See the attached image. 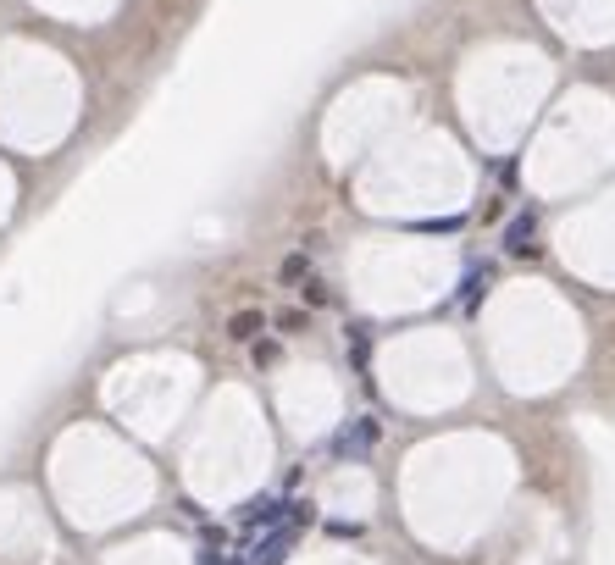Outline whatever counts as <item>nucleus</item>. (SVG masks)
I'll list each match as a JSON object with an SVG mask.
<instances>
[{
  "label": "nucleus",
  "mask_w": 615,
  "mask_h": 565,
  "mask_svg": "<svg viewBox=\"0 0 615 565\" xmlns=\"http://www.w3.org/2000/svg\"><path fill=\"white\" fill-rule=\"evenodd\" d=\"M294 538H300V527H294V521H283V527H272L261 543H255L250 560H255V565H283V560L294 554Z\"/></svg>",
  "instance_id": "nucleus-1"
},
{
  "label": "nucleus",
  "mask_w": 615,
  "mask_h": 565,
  "mask_svg": "<svg viewBox=\"0 0 615 565\" xmlns=\"http://www.w3.org/2000/svg\"><path fill=\"white\" fill-rule=\"evenodd\" d=\"M283 516H289V499H272V493H261V499H250V505L239 510V527L255 532V527H283Z\"/></svg>",
  "instance_id": "nucleus-2"
},
{
  "label": "nucleus",
  "mask_w": 615,
  "mask_h": 565,
  "mask_svg": "<svg viewBox=\"0 0 615 565\" xmlns=\"http://www.w3.org/2000/svg\"><path fill=\"white\" fill-rule=\"evenodd\" d=\"M372 444H377V427H372V421H355V427H344V433L333 438V455L338 460H361Z\"/></svg>",
  "instance_id": "nucleus-3"
},
{
  "label": "nucleus",
  "mask_w": 615,
  "mask_h": 565,
  "mask_svg": "<svg viewBox=\"0 0 615 565\" xmlns=\"http://www.w3.org/2000/svg\"><path fill=\"white\" fill-rule=\"evenodd\" d=\"M505 250L510 255H532V250H538V217H532V211H521V217L505 228Z\"/></svg>",
  "instance_id": "nucleus-4"
},
{
  "label": "nucleus",
  "mask_w": 615,
  "mask_h": 565,
  "mask_svg": "<svg viewBox=\"0 0 615 565\" xmlns=\"http://www.w3.org/2000/svg\"><path fill=\"white\" fill-rule=\"evenodd\" d=\"M261 327H266V316L250 311V305L228 316V338H233V344H255V338H261Z\"/></svg>",
  "instance_id": "nucleus-5"
},
{
  "label": "nucleus",
  "mask_w": 615,
  "mask_h": 565,
  "mask_svg": "<svg viewBox=\"0 0 615 565\" xmlns=\"http://www.w3.org/2000/svg\"><path fill=\"white\" fill-rule=\"evenodd\" d=\"M305 277H311V255H305V250L283 255V266H278V283H289V289H300Z\"/></svg>",
  "instance_id": "nucleus-6"
},
{
  "label": "nucleus",
  "mask_w": 615,
  "mask_h": 565,
  "mask_svg": "<svg viewBox=\"0 0 615 565\" xmlns=\"http://www.w3.org/2000/svg\"><path fill=\"white\" fill-rule=\"evenodd\" d=\"M305 327H311V311H283L278 316V333H289V338L305 333Z\"/></svg>",
  "instance_id": "nucleus-7"
},
{
  "label": "nucleus",
  "mask_w": 615,
  "mask_h": 565,
  "mask_svg": "<svg viewBox=\"0 0 615 565\" xmlns=\"http://www.w3.org/2000/svg\"><path fill=\"white\" fill-rule=\"evenodd\" d=\"M255 366H272V361H278V344H272V338H255Z\"/></svg>",
  "instance_id": "nucleus-8"
},
{
  "label": "nucleus",
  "mask_w": 615,
  "mask_h": 565,
  "mask_svg": "<svg viewBox=\"0 0 615 565\" xmlns=\"http://www.w3.org/2000/svg\"><path fill=\"white\" fill-rule=\"evenodd\" d=\"M300 289H305V300H311V305H327V300H333V294H327L322 283H316V277H305Z\"/></svg>",
  "instance_id": "nucleus-9"
}]
</instances>
